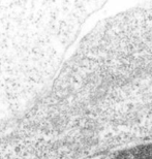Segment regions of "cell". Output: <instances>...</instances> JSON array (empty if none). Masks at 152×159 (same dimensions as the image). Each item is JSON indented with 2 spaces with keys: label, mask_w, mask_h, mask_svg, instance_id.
Masks as SVG:
<instances>
[]
</instances>
